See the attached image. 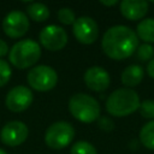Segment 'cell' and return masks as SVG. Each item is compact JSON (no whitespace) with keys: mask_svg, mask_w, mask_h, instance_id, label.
Masks as SVG:
<instances>
[{"mask_svg":"<svg viewBox=\"0 0 154 154\" xmlns=\"http://www.w3.org/2000/svg\"><path fill=\"white\" fill-rule=\"evenodd\" d=\"M101 47L105 54L114 60L129 58L138 47L136 32L126 25H114L106 30L102 36Z\"/></svg>","mask_w":154,"mask_h":154,"instance_id":"1","label":"cell"},{"mask_svg":"<svg viewBox=\"0 0 154 154\" xmlns=\"http://www.w3.org/2000/svg\"><path fill=\"white\" fill-rule=\"evenodd\" d=\"M140 96L131 88H119L106 100V109L111 116L126 117L140 108Z\"/></svg>","mask_w":154,"mask_h":154,"instance_id":"2","label":"cell"},{"mask_svg":"<svg viewBox=\"0 0 154 154\" xmlns=\"http://www.w3.org/2000/svg\"><path fill=\"white\" fill-rule=\"evenodd\" d=\"M41 57V47L34 40H20L12 46L8 53L10 63L17 69H26L37 63Z\"/></svg>","mask_w":154,"mask_h":154,"instance_id":"3","label":"cell"},{"mask_svg":"<svg viewBox=\"0 0 154 154\" xmlns=\"http://www.w3.org/2000/svg\"><path fill=\"white\" fill-rule=\"evenodd\" d=\"M70 113L82 123H93L100 117V105L93 96L77 93L70 97Z\"/></svg>","mask_w":154,"mask_h":154,"instance_id":"4","label":"cell"},{"mask_svg":"<svg viewBox=\"0 0 154 154\" xmlns=\"http://www.w3.org/2000/svg\"><path fill=\"white\" fill-rule=\"evenodd\" d=\"M75 129L67 122H55L49 125L45 134V142L52 149H61L72 142Z\"/></svg>","mask_w":154,"mask_h":154,"instance_id":"5","label":"cell"},{"mask_svg":"<svg viewBox=\"0 0 154 154\" xmlns=\"http://www.w3.org/2000/svg\"><path fill=\"white\" fill-rule=\"evenodd\" d=\"M26 81L32 89L37 91H48L57 85L58 75L51 66L38 65L29 70Z\"/></svg>","mask_w":154,"mask_h":154,"instance_id":"6","label":"cell"},{"mask_svg":"<svg viewBox=\"0 0 154 154\" xmlns=\"http://www.w3.org/2000/svg\"><path fill=\"white\" fill-rule=\"evenodd\" d=\"M29 19L28 16L22 11H12L2 20L4 32L12 38L22 37L29 30Z\"/></svg>","mask_w":154,"mask_h":154,"instance_id":"7","label":"cell"},{"mask_svg":"<svg viewBox=\"0 0 154 154\" xmlns=\"http://www.w3.org/2000/svg\"><path fill=\"white\" fill-rule=\"evenodd\" d=\"M29 135L28 126L19 120H12L6 123L1 131H0V138L4 144L8 147H17L25 142Z\"/></svg>","mask_w":154,"mask_h":154,"instance_id":"8","label":"cell"},{"mask_svg":"<svg viewBox=\"0 0 154 154\" xmlns=\"http://www.w3.org/2000/svg\"><path fill=\"white\" fill-rule=\"evenodd\" d=\"M72 31L77 41L83 45H90L95 42L99 36V28L96 22L88 16L77 18L72 24Z\"/></svg>","mask_w":154,"mask_h":154,"instance_id":"9","label":"cell"},{"mask_svg":"<svg viewBox=\"0 0 154 154\" xmlns=\"http://www.w3.org/2000/svg\"><path fill=\"white\" fill-rule=\"evenodd\" d=\"M40 42L48 51H60L67 43V34L61 26L47 25L40 32Z\"/></svg>","mask_w":154,"mask_h":154,"instance_id":"10","label":"cell"},{"mask_svg":"<svg viewBox=\"0 0 154 154\" xmlns=\"http://www.w3.org/2000/svg\"><path fill=\"white\" fill-rule=\"evenodd\" d=\"M32 102V93L28 87L17 85L13 87L6 95L5 105L12 112H23Z\"/></svg>","mask_w":154,"mask_h":154,"instance_id":"11","label":"cell"},{"mask_svg":"<svg viewBox=\"0 0 154 154\" xmlns=\"http://www.w3.org/2000/svg\"><path fill=\"white\" fill-rule=\"evenodd\" d=\"M84 83L94 91H103L109 87L111 78L108 72L101 66H91L84 72Z\"/></svg>","mask_w":154,"mask_h":154,"instance_id":"12","label":"cell"},{"mask_svg":"<svg viewBox=\"0 0 154 154\" xmlns=\"http://www.w3.org/2000/svg\"><path fill=\"white\" fill-rule=\"evenodd\" d=\"M120 13L129 20L143 18L148 12V2L144 0H123L119 6Z\"/></svg>","mask_w":154,"mask_h":154,"instance_id":"13","label":"cell"},{"mask_svg":"<svg viewBox=\"0 0 154 154\" xmlns=\"http://www.w3.org/2000/svg\"><path fill=\"white\" fill-rule=\"evenodd\" d=\"M143 69L140 65H129L122 72V83L126 87H135L143 79Z\"/></svg>","mask_w":154,"mask_h":154,"instance_id":"14","label":"cell"},{"mask_svg":"<svg viewBox=\"0 0 154 154\" xmlns=\"http://www.w3.org/2000/svg\"><path fill=\"white\" fill-rule=\"evenodd\" d=\"M137 37L143 40L147 43L154 42V18H146L142 19L136 28Z\"/></svg>","mask_w":154,"mask_h":154,"instance_id":"15","label":"cell"},{"mask_svg":"<svg viewBox=\"0 0 154 154\" xmlns=\"http://www.w3.org/2000/svg\"><path fill=\"white\" fill-rule=\"evenodd\" d=\"M26 12L29 17L35 22H45L49 17V10L45 4L32 2L28 6Z\"/></svg>","mask_w":154,"mask_h":154,"instance_id":"16","label":"cell"},{"mask_svg":"<svg viewBox=\"0 0 154 154\" xmlns=\"http://www.w3.org/2000/svg\"><path fill=\"white\" fill-rule=\"evenodd\" d=\"M140 141L146 148L154 149V120H150L142 126L140 131Z\"/></svg>","mask_w":154,"mask_h":154,"instance_id":"17","label":"cell"},{"mask_svg":"<svg viewBox=\"0 0 154 154\" xmlns=\"http://www.w3.org/2000/svg\"><path fill=\"white\" fill-rule=\"evenodd\" d=\"M70 154H97V152L91 143L87 141H78L75 144H72Z\"/></svg>","mask_w":154,"mask_h":154,"instance_id":"18","label":"cell"},{"mask_svg":"<svg viewBox=\"0 0 154 154\" xmlns=\"http://www.w3.org/2000/svg\"><path fill=\"white\" fill-rule=\"evenodd\" d=\"M137 58L141 61H150L154 58V48L149 43H143L137 47Z\"/></svg>","mask_w":154,"mask_h":154,"instance_id":"19","label":"cell"},{"mask_svg":"<svg viewBox=\"0 0 154 154\" xmlns=\"http://www.w3.org/2000/svg\"><path fill=\"white\" fill-rule=\"evenodd\" d=\"M58 19L59 22H61L63 24H73L75 20H76V16H75V12L69 8V7H63L58 11Z\"/></svg>","mask_w":154,"mask_h":154,"instance_id":"20","label":"cell"},{"mask_svg":"<svg viewBox=\"0 0 154 154\" xmlns=\"http://www.w3.org/2000/svg\"><path fill=\"white\" fill-rule=\"evenodd\" d=\"M140 113L142 117L154 119V100H144L140 103Z\"/></svg>","mask_w":154,"mask_h":154,"instance_id":"21","label":"cell"},{"mask_svg":"<svg viewBox=\"0 0 154 154\" xmlns=\"http://www.w3.org/2000/svg\"><path fill=\"white\" fill-rule=\"evenodd\" d=\"M11 67L8 65L7 61L0 59V88L4 87L5 84H7V82L11 78Z\"/></svg>","mask_w":154,"mask_h":154,"instance_id":"22","label":"cell"},{"mask_svg":"<svg viewBox=\"0 0 154 154\" xmlns=\"http://www.w3.org/2000/svg\"><path fill=\"white\" fill-rule=\"evenodd\" d=\"M99 126L105 131H109L113 129V122L107 117H102L99 119Z\"/></svg>","mask_w":154,"mask_h":154,"instance_id":"23","label":"cell"},{"mask_svg":"<svg viewBox=\"0 0 154 154\" xmlns=\"http://www.w3.org/2000/svg\"><path fill=\"white\" fill-rule=\"evenodd\" d=\"M7 53H8V46H7V43L4 40L0 38V58L5 57Z\"/></svg>","mask_w":154,"mask_h":154,"instance_id":"24","label":"cell"},{"mask_svg":"<svg viewBox=\"0 0 154 154\" xmlns=\"http://www.w3.org/2000/svg\"><path fill=\"white\" fill-rule=\"evenodd\" d=\"M147 72H148L149 77L154 78V58L148 63V65H147Z\"/></svg>","mask_w":154,"mask_h":154,"instance_id":"25","label":"cell"},{"mask_svg":"<svg viewBox=\"0 0 154 154\" xmlns=\"http://www.w3.org/2000/svg\"><path fill=\"white\" fill-rule=\"evenodd\" d=\"M101 4L105 5V6H114V5L118 4V1H117V0H112V1H101Z\"/></svg>","mask_w":154,"mask_h":154,"instance_id":"26","label":"cell"},{"mask_svg":"<svg viewBox=\"0 0 154 154\" xmlns=\"http://www.w3.org/2000/svg\"><path fill=\"white\" fill-rule=\"evenodd\" d=\"M0 154H7V153H6L4 149H1V148H0Z\"/></svg>","mask_w":154,"mask_h":154,"instance_id":"27","label":"cell"}]
</instances>
